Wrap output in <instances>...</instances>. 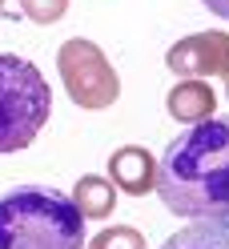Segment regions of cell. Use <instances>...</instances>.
<instances>
[{
    "instance_id": "1",
    "label": "cell",
    "mask_w": 229,
    "mask_h": 249,
    "mask_svg": "<svg viewBox=\"0 0 229 249\" xmlns=\"http://www.w3.org/2000/svg\"><path fill=\"white\" fill-rule=\"evenodd\" d=\"M157 193L169 213L189 221L229 217V117L189 124L169 141L157 165Z\"/></svg>"
},
{
    "instance_id": "2",
    "label": "cell",
    "mask_w": 229,
    "mask_h": 249,
    "mask_svg": "<svg viewBox=\"0 0 229 249\" xmlns=\"http://www.w3.org/2000/svg\"><path fill=\"white\" fill-rule=\"evenodd\" d=\"M0 249H85V213L53 185H17L0 197Z\"/></svg>"
},
{
    "instance_id": "3",
    "label": "cell",
    "mask_w": 229,
    "mask_h": 249,
    "mask_svg": "<svg viewBox=\"0 0 229 249\" xmlns=\"http://www.w3.org/2000/svg\"><path fill=\"white\" fill-rule=\"evenodd\" d=\"M53 113V89L44 72L17 53H0V157L36 141Z\"/></svg>"
},
{
    "instance_id": "4",
    "label": "cell",
    "mask_w": 229,
    "mask_h": 249,
    "mask_svg": "<svg viewBox=\"0 0 229 249\" xmlns=\"http://www.w3.org/2000/svg\"><path fill=\"white\" fill-rule=\"evenodd\" d=\"M56 69H60V81H65V92L81 105V108H101L117 105L121 97V76L113 72L109 56L88 36H72L56 49Z\"/></svg>"
},
{
    "instance_id": "5",
    "label": "cell",
    "mask_w": 229,
    "mask_h": 249,
    "mask_svg": "<svg viewBox=\"0 0 229 249\" xmlns=\"http://www.w3.org/2000/svg\"><path fill=\"white\" fill-rule=\"evenodd\" d=\"M165 65L177 76H229V33H197L177 40L165 53Z\"/></svg>"
},
{
    "instance_id": "6",
    "label": "cell",
    "mask_w": 229,
    "mask_h": 249,
    "mask_svg": "<svg viewBox=\"0 0 229 249\" xmlns=\"http://www.w3.org/2000/svg\"><path fill=\"white\" fill-rule=\"evenodd\" d=\"M157 157L141 145H125L109 157V181L129 197H145L157 189Z\"/></svg>"
},
{
    "instance_id": "7",
    "label": "cell",
    "mask_w": 229,
    "mask_h": 249,
    "mask_svg": "<svg viewBox=\"0 0 229 249\" xmlns=\"http://www.w3.org/2000/svg\"><path fill=\"white\" fill-rule=\"evenodd\" d=\"M165 108H169V117L181 121V124H201L213 117V108H217V92H213L205 81H177L169 89V97H165Z\"/></svg>"
},
{
    "instance_id": "8",
    "label": "cell",
    "mask_w": 229,
    "mask_h": 249,
    "mask_svg": "<svg viewBox=\"0 0 229 249\" xmlns=\"http://www.w3.org/2000/svg\"><path fill=\"white\" fill-rule=\"evenodd\" d=\"M161 249H229V217H205L177 229Z\"/></svg>"
},
{
    "instance_id": "9",
    "label": "cell",
    "mask_w": 229,
    "mask_h": 249,
    "mask_svg": "<svg viewBox=\"0 0 229 249\" xmlns=\"http://www.w3.org/2000/svg\"><path fill=\"white\" fill-rule=\"evenodd\" d=\"M69 197L76 201V209L85 217H93V221H105V217L117 209V185L109 177H81Z\"/></svg>"
},
{
    "instance_id": "10",
    "label": "cell",
    "mask_w": 229,
    "mask_h": 249,
    "mask_svg": "<svg viewBox=\"0 0 229 249\" xmlns=\"http://www.w3.org/2000/svg\"><path fill=\"white\" fill-rule=\"evenodd\" d=\"M88 249H145V237L133 225H109V229H101L93 237Z\"/></svg>"
},
{
    "instance_id": "11",
    "label": "cell",
    "mask_w": 229,
    "mask_h": 249,
    "mask_svg": "<svg viewBox=\"0 0 229 249\" xmlns=\"http://www.w3.org/2000/svg\"><path fill=\"white\" fill-rule=\"evenodd\" d=\"M20 12L33 24H56L69 12V0H20Z\"/></svg>"
},
{
    "instance_id": "12",
    "label": "cell",
    "mask_w": 229,
    "mask_h": 249,
    "mask_svg": "<svg viewBox=\"0 0 229 249\" xmlns=\"http://www.w3.org/2000/svg\"><path fill=\"white\" fill-rule=\"evenodd\" d=\"M201 4L213 12V17H221V20H229V0H201Z\"/></svg>"
},
{
    "instance_id": "13",
    "label": "cell",
    "mask_w": 229,
    "mask_h": 249,
    "mask_svg": "<svg viewBox=\"0 0 229 249\" xmlns=\"http://www.w3.org/2000/svg\"><path fill=\"white\" fill-rule=\"evenodd\" d=\"M0 8H4V0H0Z\"/></svg>"
}]
</instances>
